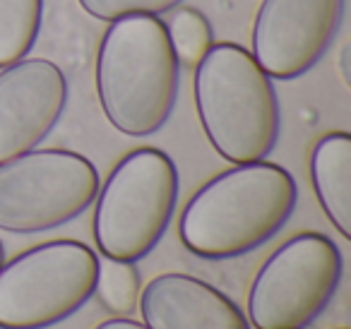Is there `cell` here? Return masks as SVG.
<instances>
[{
	"label": "cell",
	"mask_w": 351,
	"mask_h": 329,
	"mask_svg": "<svg viewBox=\"0 0 351 329\" xmlns=\"http://www.w3.org/2000/svg\"><path fill=\"white\" fill-rule=\"evenodd\" d=\"M166 32H169L178 63L188 65V68H195L202 60V56L207 53V49L215 44L210 22L195 8H178L166 25Z\"/></svg>",
	"instance_id": "5bb4252c"
},
{
	"label": "cell",
	"mask_w": 351,
	"mask_h": 329,
	"mask_svg": "<svg viewBox=\"0 0 351 329\" xmlns=\"http://www.w3.org/2000/svg\"><path fill=\"white\" fill-rule=\"evenodd\" d=\"M341 279V252L327 236L298 233L255 274L248 317L255 329H303L327 308Z\"/></svg>",
	"instance_id": "52a82bcc"
},
{
	"label": "cell",
	"mask_w": 351,
	"mask_h": 329,
	"mask_svg": "<svg viewBox=\"0 0 351 329\" xmlns=\"http://www.w3.org/2000/svg\"><path fill=\"white\" fill-rule=\"evenodd\" d=\"M337 329H346V327H337Z\"/></svg>",
	"instance_id": "d6986e66"
},
{
	"label": "cell",
	"mask_w": 351,
	"mask_h": 329,
	"mask_svg": "<svg viewBox=\"0 0 351 329\" xmlns=\"http://www.w3.org/2000/svg\"><path fill=\"white\" fill-rule=\"evenodd\" d=\"M293 175L272 161L234 164L186 204L181 243L205 260H231L267 243L296 209Z\"/></svg>",
	"instance_id": "6da1fadb"
},
{
	"label": "cell",
	"mask_w": 351,
	"mask_h": 329,
	"mask_svg": "<svg viewBox=\"0 0 351 329\" xmlns=\"http://www.w3.org/2000/svg\"><path fill=\"white\" fill-rule=\"evenodd\" d=\"M94 241L104 257L137 262L164 238L178 202V169L154 147L125 154L97 190Z\"/></svg>",
	"instance_id": "277c9868"
},
{
	"label": "cell",
	"mask_w": 351,
	"mask_h": 329,
	"mask_svg": "<svg viewBox=\"0 0 351 329\" xmlns=\"http://www.w3.org/2000/svg\"><path fill=\"white\" fill-rule=\"evenodd\" d=\"M181 63L156 15L111 22L97 53V94L106 121L128 137L166 125L178 97Z\"/></svg>",
	"instance_id": "7a4b0ae2"
},
{
	"label": "cell",
	"mask_w": 351,
	"mask_h": 329,
	"mask_svg": "<svg viewBox=\"0 0 351 329\" xmlns=\"http://www.w3.org/2000/svg\"><path fill=\"white\" fill-rule=\"evenodd\" d=\"M341 17L344 0H263L250 53L269 77H301L330 49Z\"/></svg>",
	"instance_id": "ba28073f"
},
{
	"label": "cell",
	"mask_w": 351,
	"mask_h": 329,
	"mask_svg": "<svg viewBox=\"0 0 351 329\" xmlns=\"http://www.w3.org/2000/svg\"><path fill=\"white\" fill-rule=\"evenodd\" d=\"M99 257L80 241H49L0 267V329H46L94 295Z\"/></svg>",
	"instance_id": "5b68a950"
},
{
	"label": "cell",
	"mask_w": 351,
	"mask_h": 329,
	"mask_svg": "<svg viewBox=\"0 0 351 329\" xmlns=\"http://www.w3.org/2000/svg\"><path fill=\"white\" fill-rule=\"evenodd\" d=\"M346 58H349V46L341 49V75H344V82L349 84V65H346Z\"/></svg>",
	"instance_id": "e0dca14e"
},
{
	"label": "cell",
	"mask_w": 351,
	"mask_h": 329,
	"mask_svg": "<svg viewBox=\"0 0 351 329\" xmlns=\"http://www.w3.org/2000/svg\"><path fill=\"white\" fill-rule=\"evenodd\" d=\"M149 329H250L241 308L217 286L191 274H159L140 291Z\"/></svg>",
	"instance_id": "30bf717a"
},
{
	"label": "cell",
	"mask_w": 351,
	"mask_h": 329,
	"mask_svg": "<svg viewBox=\"0 0 351 329\" xmlns=\"http://www.w3.org/2000/svg\"><path fill=\"white\" fill-rule=\"evenodd\" d=\"M97 329H149L145 322H135V319H128V317H113L101 322Z\"/></svg>",
	"instance_id": "2e32d148"
},
{
	"label": "cell",
	"mask_w": 351,
	"mask_h": 329,
	"mask_svg": "<svg viewBox=\"0 0 351 329\" xmlns=\"http://www.w3.org/2000/svg\"><path fill=\"white\" fill-rule=\"evenodd\" d=\"M311 178L325 217L339 231L351 238V135L327 132L317 140L311 154Z\"/></svg>",
	"instance_id": "8fae6325"
},
{
	"label": "cell",
	"mask_w": 351,
	"mask_h": 329,
	"mask_svg": "<svg viewBox=\"0 0 351 329\" xmlns=\"http://www.w3.org/2000/svg\"><path fill=\"white\" fill-rule=\"evenodd\" d=\"M44 0H0V68L22 60L36 44Z\"/></svg>",
	"instance_id": "7c38bea8"
},
{
	"label": "cell",
	"mask_w": 351,
	"mask_h": 329,
	"mask_svg": "<svg viewBox=\"0 0 351 329\" xmlns=\"http://www.w3.org/2000/svg\"><path fill=\"white\" fill-rule=\"evenodd\" d=\"M183 0H80L87 15L101 22H116L130 15H164Z\"/></svg>",
	"instance_id": "9a60e30c"
},
{
	"label": "cell",
	"mask_w": 351,
	"mask_h": 329,
	"mask_svg": "<svg viewBox=\"0 0 351 329\" xmlns=\"http://www.w3.org/2000/svg\"><path fill=\"white\" fill-rule=\"evenodd\" d=\"M5 262V247H3V241H0V267Z\"/></svg>",
	"instance_id": "ac0fdd59"
},
{
	"label": "cell",
	"mask_w": 351,
	"mask_h": 329,
	"mask_svg": "<svg viewBox=\"0 0 351 329\" xmlns=\"http://www.w3.org/2000/svg\"><path fill=\"white\" fill-rule=\"evenodd\" d=\"M68 103V77L46 58L0 68V164L32 151L51 135Z\"/></svg>",
	"instance_id": "9c48e42d"
},
{
	"label": "cell",
	"mask_w": 351,
	"mask_h": 329,
	"mask_svg": "<svg viewBox=\"0 0 351 329\" xmlns=\"http://www.w3.org/2000/svg\"><path fill=\"white\" fill-rule=\"evenodd\" d=\"M99 173L70 149H32L0 164V228L41 233L77 219L94 202Z\"/></svg>",
	"instance_id": "8992f818"
},
{
	"label": "cell",
	"mask_w": 351,
	"mask_h": 329,
	"mask_svg": "<svg viewBox=\"0 0 351 329\" xmlns=\"http://www.w3.org/2000/svg\"><path fill=\"white\" fill-rule=\"evenodd\" d=\"M195 106L210 145L231 164L260 161L279 140V99L253 53L212 44L195 65Z\"/></svg>",
	"instance_id": "3957f363"
},
{
	"label": "cell",
	"mask_w": 351,
	"mask_h": 329,
	"mask_svg": "<svg viewBox=\"0 0 351 329\" xmlns=\"http://www.w3.org/2000/svg\"><path fill=\"white\" fill-rule=\"evenodd\" d=\"M140 289L142 281L135 262L111 260V257L99 260L94 293L111 315L130 317L140 303Z\"/></svg>",
	"instance_id": "4fadbf2b"
}]
</instances>
